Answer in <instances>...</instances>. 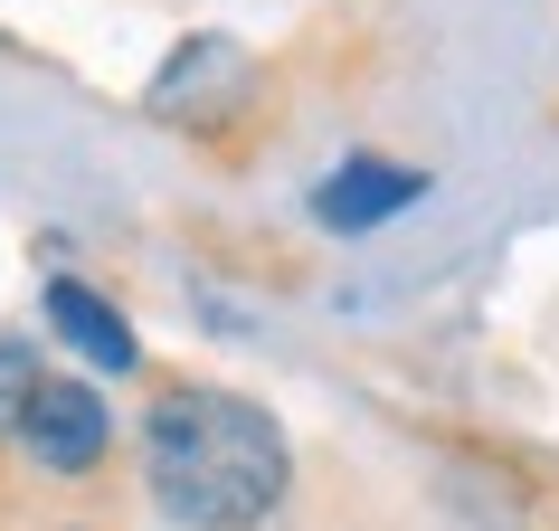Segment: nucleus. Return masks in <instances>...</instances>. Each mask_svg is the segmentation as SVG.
Instances as JSON below:
<instances>
[{"mask_svg": "<svg viewBox=\"0 0 559 531\" xmlns=\"http://www.w3.org/2000/svg\"><path fill=\"white\" fill-rule=\"evenodd\" d=\"M143 474H152V503L180 531H257L285 503L295 456H285V427L257 399L180 380L143 417Z\"/></svg>", "mask_w": 559, "mask_h": 531, "instance_id": "f257e3e1", "label": "nucleus"}, {"mask_svg": "<svg viewBox=\"0 0 559 531\" xmlns=\"http://www.w3.org/2000/svg\"><path fill=\"white\" fill-rule=\"evenodd\" d=\"M10 437L29 446L48 474H86L95 456L115 446V409H105L86 380H48V370H38V389H29V409H20Z\"/></svg>", "mask_w": 559, "mask_h": 531, "instance_id": "f03ea898", "label": "nucleus"}, {"mask_svg": "<svg viewBox=\"0 0 559 531\" xmlns=\"http://www.w3.org/2000/svg\"><path fill=\"white\" fill-rule=\"evenodd\" d=\"M417 190L427 180L408 172V162H380V152H360V162H342V172H323V190H313V219L342 237L380 228V219H399V209H417Z\"/></svg>", "mask_w": 559, "mask_h": 531, "instance_id": "7ed1b4c3", "label": "nucleus"}, {"mask_svg": "<svg viewBox=\"0 0 559 531\" xmlns=\"http://www.w3.org/2000/svg\"><path fill=\"white\" fill-rule=\"evenodd\" d=\"M48 323H58V342H76L95 370H133V361H143L133 323H123L95 285H76V275H58V285H48Z\"/></svg>", "mask_w": 559, "mask_h": 531, "instance_id": "20e7f679", "label": "nucleus"}, {"mask_svg": "<svg viewBox=\"0 0 559 531\" xmlns=\"http://www.w3.org/2000/svg\"><path fill=\"white\" fill-rule=\"evenodd\" d=\"M29 389H38V352H29V342H0V437L20 427Z\"/></svg>", "mask_w": 559, "mask_h": 531, "instance_id": "39448f33", "label": "nucleus"}]
</instances>
